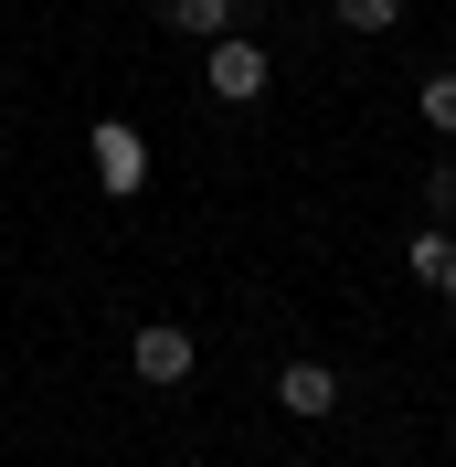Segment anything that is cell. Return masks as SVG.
Returning <instances> with one entry per match:
<instances>
[{"label": "cell", "instance_id": "cell-1", "mask_svg": "<svg viewBox=\"0 0 456 467\" xmlns=\"http://www.w3.org/2000/svg\"><path fill=\"white\" fill-rule=\"evenodd\" d=\"M265 75H276V64H265L255 32H212V43H202V96H212V107H255Z\"/></svg>", "mask_w": 456, "mask_h": 467}, {"label": "cell", "instance_id": "cell-2", "mask_svg": "<svg viewBox=\"0 0 456 467\" xmlns=\"http://www.w3.org/2000/svg\"><path fill=\"white\" fill-rule=\"evenodd\" d=\"M86 160H96V181H107L117 202H139V192H149V139L128 128V117H96V128H86Z\"/></svg>", "mask_w": 456, "mask_h": 467}, {"label": "cell", "instance_id": "cell-3", "mask_svg": "<svg viewBox=\"0 0 456 467\" xmlns=\"http://www.w3.org/2000/svg\"><path fill=\"white\" fill-rule=\"evenodd\" d=\"M128 372H139L149 393H171V382L202 372V350H192V329H181V319H149L139 340H128Z\"/></svg>", "mask_w": 456, "mask_h": 467}, {"label": "cell", "instance_id": "cell-4", "mask_svg": "<svg viewBox=\"0 0 456 467\" xmlns=\"http://www.w3.org/2000/svg\"><path fill=\"white\" fill-rule=\"evenodd\" d=\"M276 404L297 425H318V414H340V372L329 361H276Z\"/></svg>", "mask_w": 456, "mask_h": 467}, {"label": "cell", "instance_id": "cell-5", "mask_svg": "<svg viewBox=\"0 0 456 467\" xmlns=\"http://www.w3.org/2000/svg\"><path fill=\"white\" fill-rule=\"evenodd\" d=\"M403 265H414V276H425V287L456 308V234H446V223H425V234H414V255H403Z\"/></svg>", "mask_w": 456, "mask_h": 467}, {"label": "cell", "instance_id": "cell-6", "mask_svg": "<svg viewBox=\"0 0 456 467\" xmlns=\"http://www.w3.org/2000/svg\"><path fill=\"white\" fill-rule=\"evenodd\" d=\"M414 117H425L435 139H456V64H446V75H425V86H414Z\"/></svg>", "mask_w": 456, "mask_h": 467}, {"label": "cell", "instance_id": "cell-7", "mask_svg": "<svg viewBox=\"0 0 456 467\" xmlns=\"http://www.w3.org/2000/svg\"><path fill=\"white\" fill-rule=\"evenodd\" d=\"M171 32L212 43V32H233V0H171Z\"/></svg>", "mask_w": 456, "mask_h": 467}, {"label": "cell", "instance_id": "cell-8", "mask_svg": "<svg viewBox=\"0 0 456 467\" xmlns=\"http://www.w3.org/2000/svg\"><path fill=\"white\" fill-rule=\"evenodd\" d=\"M393 22H403V0H340V32H361V43H382Z\"/></svg>", "mask_w": 456, "mask_h": 467}, {"label": "cell", "instance_id": "cell-9", "mask_svg": "<svg viewBox=\"0 0 456 467\" xmlns=\"http://www.w3.org/2000/svg\"><path fill=\"white\" fill-rule=\"evenodd\" d=\"M425 202H435V223H456V160H435V171H425Z\"/></svg>", "mask_w": 456, "mask_h": 467}]
</instances>
